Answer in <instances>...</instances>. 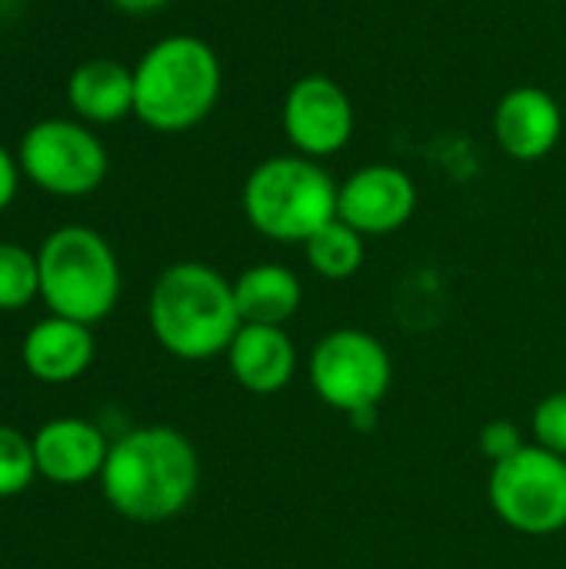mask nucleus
I'll list each match as a JSON object with an SVG mask.
<instances>
[{
	"mask_svg": "<svg viewBox=\"0 0 566 569\" xmlns=\"http://www.w3.org/2000/svg\"><path fill=\"white\" fill-rule=\"evenodd\" d=\"M100 487L120 517L167 523L190 507L200 487V460L180 430L137 427L110 443Z\"/></svg>",
	"mask_w": 566,
	"mask_h": 569,
	"instance_id": "obj_1",
	"label": "nucleus"
},
{
	"mask_svg": "<svg viewBox=\"0 0 566 569\" xmlns=\"http://www.w3.org/2000/svg\"><path fill=\"white\" fill-rule=\"evenodd\" d=\"M147 317L157 343L187 363L227 353L230 340L244 327L234 300V280L197 260L173 263L157 277Z\"/></svg>",
	"mask_w": 566,
	"mask_h": 569,
	"instance_id": "obj_2",
	"label": "nucleus"
},
{
	"mask_svg": "<svg viewBox=\"0 0 566 569\" xmlns=\"http://www.w3.org/2000/svg\"><path fill=\"white\" fill-rule=\"evenodd\" d=\"M217 50L190 33L157 40L133 67V117L157 133H183L220 100Z\"/></svg>",
	"mask_w": 566,
	"mask_h": 569,
	"instance_id": "obj_3",
	"label": "nucleus"
},
{
	"mask_svg": "<svg viewBox=\"0 0 566 569\" xmlns=\"http://www.w3.org/2000/svg\"><path fill=\"white\" fill-rule=\"evenodd\" d=\"M337 180L310 157H270L244 180L247 223L274 243H307L337 220Z\"/></svg>",
	"mask_w": 566,
	"mask_h": 569,
	"instance_id": "obj_4",
	"label": "nucleus"
},
{
	"mask_svg": "<svg viewBox=\"0 0 566 569\" xmlns=\"http://www.w3.org/2000/svg\"><path fill=\"white\" fill-rule=\"evenodd\" d=\"M40 297L53 317L100 323L120 300V263L113 247L90 227H60L40 250Z\"/></svg>",
	"mask_w": 566,
	"mask_h": 569,
	"instance_id": "obj_5",
	"label": "nucleus"
},
{
	"mask_svg": "<svg viewBox=\"0 0 566 569\" xmlns=\"http://www.w3.org/2000/svg\"><path fill=\"white\" fill-rule=\"evenodd\" d=\"M307 380L317 400L330 410L357 417L377 410L394 383V360L387 347L357 327L324 333L307 357Z\"/></svg>",
	"mask_w": 566,
	"mask_h": 569,
	"instance_id": "obj_6",
	"label": "nucleus"
},
{
	"mask_svg": "<svg viewBox=\"0 0 566 569\" xmlns=\"http://www.w3.org/2000/svg\"><path fill=\"white\" fill-rule=\"evenodd\" d=\"M487 500L497 520L524 537L566 530V457L527 443L490 467Z\"/></svg>",
	"mask_w": 566,
	"mask_h": 569,
	"instance_id": "obj_7",
	"label": "nucleus"
},
{
	"mask_svg": "<svg viewBox=\"0 0 566 569\" xmlns=\"http://www.w3.org/2000/svg\"><path fill=\"white\" fill-rule=\"evenodd\" d=\"M20 173L53 197H87L107 177V150L83 123L50 117L33 123L17 150Z\"/></svg>",
	"mask_w": 566,
	"mask_h": 569,
	"instance_id": "obj_8",
	"label": "nucleus"
},
{
	"mask_svg": "<svg viewBox=\"0 0 566 569\" xmlns=\"http://www.w3.org/2000/svg\"><path fill=\"white\" fill-rule=\"evenodd\" d=\"M280 127L300 157L324 160L350 143L354 103L334 77L307 73L290 83L280 107Z\"/></svg>",
	"mask_w": 566,
	"mask_h": 569,
	"instance_id": "obj_9",
	"label": "nucleus"
},
{
	"mask_svg": "<svg viewBox=\"0 0 566 569\" xmlns=\"http://www.w3.org/2000/svg\"><path fill=\"white\" fill-rule=\"evenodd\" d=\"M417 210V183L394 163L354 170L337 187V217L364 237H387L410 223Z\"/></svg>",
	"mask_w": 566,
	"mask_h": 569,
	"instance_id": "obj_10",
	"label": "nucleus"
},
{
	"mask_svg": "<svg viewBox=\"0 0 566 569\" xmlns=\"http://www.w3.org/2000/svg\"><path fill=\"white\" fill-rule=\"evenodd\" d=\"M494 137L517 163H537L557 150L564 137V110L544 87H514L494 110Z\"/></svg>",
	"mask_w": 566,
	"mask_h": 569,
	"instance_id": "obj_11",
	"label": "nucleus"
},
{
	"mask_svg": "<svg viewBox=\"0 0 566 569\" xmlns=\"http://www.w3.org/2000/svg\"><path fill=\"white\" fill-rule=\"evenodd\" d=\"M230 377L254 397H274L297 377V343L284 327L244 323L227 347Z\"/></svg>",
	"mask_w": 566,
	"mask_h": 569,
	"instance_id": "obj_12",
	"label": "nucleus"
},
{
	"mask_svg": "<svg viewBox=\"0 0 566 569\" xmlns=\"http://www.w3.org/2000/svg\"><path fill=\"white\" fill-rule=\"evenodd\" d=\"M33 460L37 473L50 483H87L103 473L110 443L103 433L80 417H60L43 423L33 437Z\"/></svg>",
	"mask_w": 566,
	"mask_h": 569,
	"instance_id": "obj_13",
	"label": "nucleus"
},
{
	"mask_svg": "<svg viewBox=\"0 0 566 569\" xmlns=\"http://www.w3.org/2000/svg\"><path fill=\"white\" fill-rule=\"evenodd\" d=\"M20 353L30 377L43 383H70L93 363L97 343L87 323L50 313L47 320L30 327Z\"/></svg>",
	"mask_w": 566,
	"mask_h": 569,
	"instance_id": "obj_14",
	"label": "nucleus"
},
{
	"mask_svg": "<svg viewBox=\"0 0 566 569\" xmlns=\"http://www.w3.org/2000/svg\"><path fill=\"white\" fill-rule=\"evenodd\" d=\"M67 100L90 123H117L133 113V70L120 60L93 57L70 73Z\"/></svg>",
	"mask_w": 566,
	"mask_h": 569,
	"instance_id": "obj_15",
	"label": "nucleus"
},
{
	"mask_svg": "<svg viewBox=\"0 0 566 569\" xmlns=\"http://www.w3.org/2000/svg\"><path fill=\"white\" fill-rule=\"evenodd\" d=\"M234 300L244 323L284 327L297 317L304 287L300 277L284 263H254L234 280Z\"/></svg>",
	"mask_w": 566,
	"mask_h": 569,
	"instance_id": "obj_16",
	"label": "nucleus"
},
{
	"mask_svg": "<svg viewBox=\"0 0 566 569\" xmlns=\"http://www.w3.org/2000/svg\"><path fill=\"white\" fill-rule=\"evenodd\" d=\"M304 253H307V263H310V270L317 277H324V280H350L364 267L367 247H364V233H357L350 223H344L337 217L304 243Z\"/></svg>",
	"mask_w": 566,
	"mask_h": 569,
	"instance_id": "obj_17",
	"label": "nucleus"
},
{
	"mask_svg": "<svg viewBox=\"0 0 566 569\" xmlns=\"http://www.w3.org/2000/svg\"><path fill=\"white\" fill-rule=\"evenodd\" d=\"M40 297V267L37 253L0 243V310H23Z\"/></svg>",
	"mask_w": 566,
	"mask_h": 569,
	"instance_id": "obj_18",
	"label": "nucleus"
},
{
	"mask_svg": "<svg viewBox=\"0 0 566 569\" xmlns=\"http://www.w3.org/2000/svg\"><path fill=\"white\" fill-rule=\"evenodd\" d=\"M37 477L33 460V440H27L20 430L0 427V500L23 493Z\"/></svg>",
	"mask_w": 566,
	"mask_h": 569,
	"instance_id": "obj_19",
	"label": "nucleus"
},
{
	"mask_svg": "<svg viewBox=\"0 0 566 569\" xmlns=\"http://www.w3.org/2000/svg\"><path fill=\"white\" fill-rule=\"evenodd\" d=\"M530 430H534L537 447H544V450H550L557 457H566V390L544 397L534 407Z\"/></svg>",
	"mask_w": 566,
	"mask_h": 569,
	"instance_id": "obj_20",
	"label": "nucleus"
},
{
	"mask_svg": "<svg viewBox=\"0 0 566 569\" xmlns=\"http://www.w3.org/2000/svg\"><path fill=\"white\" fill-rule=\"evenodd\" d=\"M477 443H480V453L490 460V467L500 463V460H507V457H514L517 450L527 447L520 427L510 423V420H494V423H487V427L480 430V440H477Z\"/></svg>",
	"mask_w": 566,
	"mask_h": 569,
	"instance_id": "obj_21",
	"label": "nucleus"
},
{
	"mask_svg": "<svg viewBox=\"0 0 566 569\" xmlns=\"http://www.w3.org/2000/svg\"><path fill=\"white\" fill-rule=\"evenodd\" d=\"M17 180H20V163L10 157L7 147H0V213L13 203V197H17Z\"/></svg>",
	"mask_w": 566,
	"mask_h": 569,
	"instance_id": "obj_22",
	"label": "nucleus"
},
{
	"mask_svg": "<svg viewBox=\"0 0 566 569\" xmlns=\"http://www.w3.org/2000/svg\"><path fill=\"white\" fill-rule=\"evenodd\" d=\"M117 10H123V13H153V10H160L163 3H170V0H110Z\"/></svg>",
	"mask_w": 566,
	"mask_h": 569,
	"instance_id": "obj_23",
	"label": "nucleus"
}]
</instances>
